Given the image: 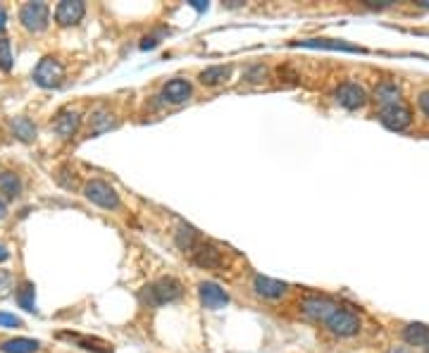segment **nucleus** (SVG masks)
Returning <instances> with one entry per match:
<instances>
[{
  "label": "nucleus",
  "instance_id": "25",
  "mask_svg": "<svg viewBox=\"0 0 429 353\" xmlns=\"http://www.w3.org/2000/svg\"><path fill=\"white\" fill-rule=\"evenodd\" d=\"M93 122H95V127H93V134H98V131H103V129H110V117L105 115V112H98V115L93 117Z\"/></svg>",
  "mask_w": 429,
  "mask_h": 353
},
{
  "label": "nucleus",
  "instance_id": "11",
  "mask_svg": "<svg viewBox=\"0 0 429 353\" xmlns=\"http://www.w3.org/2000/svg\"><path fill=\"white\" fill-rule=\"evenodd\" d=\"M198 294H201V301L205 308L210 310H217V308H225L229 303V294L225 289H222L220 284L215 282H203L201 286H198Z\"/></svg>",
  "mask_w": 429,
  "mask_h": 353
},
{
  "label": "nucleus",
  "instance_id": "32",
  "mask_svg": "<svg viewBox=\"0 0 429 353\" xmlns=\"http://www.w3.org/2000/svg\"><path fill=\"white\" fill-rule=\"evenodd\" d=\"M3 215H5V203L0 201V218H3Z\"/></svg>",
  "mask_w": 429,
  "mask_h": 353
},
{
  "label": "nucleus",
  "instance_id": "22",
  "mask_svg": "<svg viewBox=\"0 0 429 353\" xmlns=\"http://www.w3.org/2000/svg\"><path fill=\"white\" fill-rule=\"evenodd\" d=\"M198 234H196V229H193V227H179V232H177V246L181 248V251H196V246H198Z\"/></svg>",
  "mask_w": 429,
  "mask_h": 353
},
{
  "label": "nucleus",
  "instance_id": "19",
  "mask_svg": "<svg viewBox=\"0 0 429 353\" xmlns=\"http://www.w3.org/2000/svg\"><path fill=\"white\" fill-rule=\"evenodd\" d=\"M298 46H305V48H329V51H348V53L360 51V48L348 46V44H343V41H327V39H308V41H298Z\"/></svg>",
  "mask_w": 429,
  "mask_h": 353
},
{
  "label": "nucleus",
  "instance_id": "23",
  "mask_svg": "<svg viewBox=\"0 0 429 353\" xmlns=\"http://www.w3.org/2000/svg\"><path fill=\"white\" fill-rule=\"evenodd\" d=\"M17 303L24 310H36V301H34V286L29 282H24L20 289H17Z\"/></svg>",
  "mask_w": 429,
  "mask_h": 353
},
{
  "label": "nucleus",
  "instance_id": "2",
  "mask_svg": "<svg viewBox=\"0 0 429 353\" xmlns=\"http://www.w3.org/2000/svg\"><path fill=\"white\" fill-rule=\"evenodd\" d=\"M34 81L41 88H58L65 81V67L55 58H44L34 69Z\"/></svg>",
  "mask_w": 429,
  "mask_h": 353
},
{
  "label": "nucleus",
  "instance_id": "9",
  "mask_svg": "<svg viewBox=\"0 0 429 353\" xmlns=\"http://www.w3.org/2000/svg\"><path fill=\"white\" fill-rule=\"evenodd\" d=\"M193 262L203 270H220L225 265V258H222V251L213 244H198L193 251Z\"/></svg>",
  "mask_w": 429,
  "mask_h": 353
},
{
  "label": "nucleus",
  "instance_id": "16",
  "mask_svg": "<svg viewBox=\"0 0 429 353\" xmlns=\"http://www.w3.org/2000/svg\"><path fill=\"white\" fill-rule=\"evenodd\" d=\"M403 339L410 346H427L429 344V327L420 325V322H413L403 330Z\"/></svg>",
  "mask_w": 429,
  "mask_h": 353
},
{
  "label": "nucleus",
  "instance_id": "26",
  "mask_svg": "<svg viewBox=\"0 0 429 353\" xmlns=\"http://www.w3.org/2000/svg\"><path fill=\"white\" fill-rule=\"evenodd\" d=\"M0 325L3 327H20L22 320L15 318V315H10V313H0Z\"/></svg>",
  "mask_w": 429,
  "mask_h": 353
},
{
  "label": "nucleus",
  "instance_id": "8",
  "mask_svg": "<svg viewBox=\"0 0 429 353\" xmlns=\"http://www.w3.org/2000/svg\"><path fill=\"white\" fill-rule=\"evenodd\" d=\"M336 100H339L341 107H346V110H358L367 103V93L365 88L358 86V84L353 81H346L339 86V91H336Z\"/></svg>",
  "mask_w": 429,
  "mask_h": 353
},
{
  "label": "nucleus",
  "instance_id": "1",
  "mask_svg": "<svg viewBox=\"0 0 429 353\" xmlns=\"http://www.w3.org/2000/svg\"><path fill=\"white\" fill-rule=\"evenodd\" d=\"M181 296V284L177 282L174 277H160L158 282L148 284L143 289V303H148L150 308H158V306H165V303H172L177 301Z\"/></svg>",
  "mask_w": 429,
  "mask_h": 353
},
{
  "label": "nucleus",
  "instance_id": "20",
  "mask_svg": "<svg viewBox=\"0 0 429 353\" xmlns=\"http://www.w3.org/2000/svg\"><path fill=\"white\" fill-rule=\"evenodd\" d=\"M12 131H15L17 139L22 141H34L36 139V127L29 117H15L12 119Z\"/></svg>",
  "mask_w": 429,
  "mask_h": 353
},
{
  "label": "nucleus",
  "instance_id": "28",
  "mask_svg": "<svg viewBox=\"0 0 429 353\" xmlns=\"http://www.w3.org/2000/svg\"><path fill=\"white\" fill-rule=\"evenodd\" d=\"M5 22H8V15H5V10L0 8V34H3V29H5Z\"/></svg>",
  "mask_w": 429,
  "mask_h": 353
},
{
  "label": "nucleus",
  "instance_id": "14",
  "mask_svg": "<svg viewBox=\"0 0 429 353\" xmlns=\"http://www.w3.org/2000/svg\"><path fill=\"white\" fill-rule=\"evenodd\" d=\"M253 286H256L258 294L265 296V298H282L284 294H286V284L277 282V279H270V277H263V274H256Z\"/></svg>",
  "mask_w": 429,
  "mask_h": 353
},
{
  "label": "nucleus",
  "instance_id": "34",
  "mask_svg": "<svg viewBox=\"0 0 429 353\" xmlns=\"http://www.w3.org/2000/svg\"><path fill=\"white\" fill-rule=\"evenodd\" d=\"M425 353H429V344H427V346H425Z\"/></svg>",
  "mask_w": 429,
  "mask_h": 353
},
{
  "label": "nucleus",
  "instance_id": "29",
  "mask_svg": "<svg viewBox=\"0 0 429 353\" xmlns=\"http://www.w3.org/2000/svg\"><path fill=\"white\" fill-rule=\"evenodd\" d=\"M193 8H196V10H208V3H203V0H193Z\"/></svg>",
  "mask_w": 429,
  "mask_h": 353
},
{
  "label": "nucleus",
  "instance_id": "5",
  "mask_svg": "<svg viewBox=\"0 0 429 353\" xmlns=\"http://www.w3.org/2000/svg\"><path fill=\"white\" fill-rule=\"evenodd\" d=\"M339 308H341L339 303H334L331 298H324V296H308V298H303V303H301V310H303L308 318L324 322V325H327V320Z\"/></svg>",
  "mask_w": 429,
  "mask_h": 353
},
{
  "label": "nucleus",
  "instance_id": "7",
  "mask_svg": "<svg viewBox=\"0 0 429 353\" xmlns=\"http://www.w3.org/2000/svg\"><path fill=\"white\" fill-rule=\"evenodd\" d=\"M379 122L391 131H403V129L410 127L413 117H410V110L406 105L398 103V105H391V107H382V112H379Z\"/></svg>",
  "mask_w": 429,
  "mask_h": 353
},
{
  "label": "nucleus",
  "instance_id": "30",
  "mask_svg": "<svg viewBox=\"0 0 429 353\" xmlns=\"http://www.w3.org/2000/svg\"><path fill=\"white\" fill-rule=\"evenodd\" d=\"M8 255H10V253H8V248H5L3 244H0V262H3V260H8Z\"/></svg>",
  "mask_w": 429,
  "mask_h": 353
},
{
  "label": "nucleus",
  "instance_id": "12",
  "mask_svg": "<svg viewBox=\"0 0 429 353\" xmlns=\"http://www.w3.org/2000/svg\"><path fill=\"white\" fill-rule=\"evenodd\" d=\"M162 98L167 100V103H184V100L191 98V84L186 79H172L165 84V88H162Z\"/></svg>",
  "mask_w": 429,
  "mask_h": 353
},
{
  "label": "nucleus",
  "instance_id": "17",
  "mask_svg": "<svg viewBox=\"0 0 429 353\" xmlns=\"http://www.w3.org/2000/svg\"><path fill=\"white\" fill-rule=\"evenodd\" d=\"M229 74H232V67H229V65H213V67L201 72V81L208 84V86H215V84L227 81Z\"/></svg>",
  "mask_w": 429,
  "mask_h": 353
},
{
  "label": "nucleus",
  "instance_id": "24",
  "mask_svg": "<svg viewBox=\"0 0 429 353\" xmlns=\"http://www.w3.org/2000/svg\"><path fill=\"white\" fill-rule=\"evenodd\" d=\"M0 69H12V46L8 39H0Z\"/></svg>",
  "mask_w": 429,
  "mask_h": 353
},
{
  "label": "nucleus",
  "instance_id": "3",
  "mask_svg": "<svg viewBox=\"0 0 429 353\" xmlns=\"http://www.w3.org/2000/svg\"><path fill=\"white\" fill-rule=\"evenodd\" d=\"M84 194H86V199L91 203H95V206H100V208H107V211H114V208H119L117 191H114L107 182H100V179H93V182H88L86 189H84Z\"/></svg>",
  "mask_w": 429,
  "mask_h": 353
},
{
  "label": "nucleus",
  "instance_id": "13",
  "mask_svg": "<svg viewBox=\"0 0 429 353\" xmlns=\"http://www.w3.org/2000/svg\"><path fill=\"white\" fill-rule=\"evenodd\" d=\"M79 122H81V119H79L77 112L62 110V112H58L55 122H53V129H55L58 136H62V139H70V136L77 134V129H79Z\"/></svg>",
  "mask_w": 429,
  "mask_h": 353
},
{
  "label": "nucleus",
  "instance_id": "31",
  "mask_svg": "<svg viewBox=\"0 0 429 353\" xmlns=\"http://www.w3.org/2000/svg\"><path fill=\"white\" fill-rule=\"evenodd\" d=\"M386 353H408V351H406V349H401V346H394V349L386 351Z\"/></svg>",
  "mask_w": 429,
  "mask_h": 353
},
{
  "label": "nucleus",
  "instance_id": "18",
  "mask_svg": "<svg viewBox=\"0 0 429 353\" xmlns=\"http://www.w3.org/2000/svg\"><path fill=\"white\" fill-rule=\"evenodd\" d=\"M39 342L36 339H10V342H3V346H0V351H5V353H34V351H39Z\"/></svg>",
  "mask_w": 429,
  "mask_h": 353
},
{
  "label": "nucleus",
  "instance_id": "15",
  "mask_svg": "<svg viewBox=\"0 0 429 353\" xmlns=\"http://www.w3.org/2000/svg\"><path fill=\"white\" fill-rule=\"evenodd\" d=\"M374 98H377V103L384 107L398 105V100H401V88H398L394 81H382L377 88H374Z\"/></svg>",
  "mask_w": 429,
  "mask_h": 353
},
{
  "label": "nucleus",
  "instance_id": "27",
  "mask_svg": "<svg viewBox=\"0 0 429 353\" xmlns=\"http://www.w3.org/2000/svg\"><path fill=\"white\" fill-rule=\"evenodd\" d=\"M418 103H420V110L429 117V91H422V93H420Z\"/></svg>",
  "mask_w": 429,
  "mask_h": 353
},
{
  "label": "nucleus",
  "instance_id": "4",
  "mask_svg": "<svg viewBox=\"0 0 429 353\" xmlns=\"http://www.w3.org/2000/svg\"><path fill=\"white\" fill-rule=\"evenodd\" d=\"M20 20L29 32H44L51 20V8L46 3H24L20 10Z\"/></svg>",
  "mask_w": 429,
  "mask_h": 353
},
{
  "label": "nucleus",
  "instance_id": "21",
  "mask_svg": "<svg viewBox=\"0 0 429 353\" xmlns=\"http://www.w3.org/2000/svg\"><path fill=\"white\" fill-rule=\"evenodd\" d=\"M0 191H3L5 196H10V199L20 196V191H22L20 177H17L15 172H0Z\"/></svg>",
  "mask_w": 429,
  "mask_h": 353
},
{
  "label": "nucleus",
  "instance_id": "10",
  "mask_svg": "<svg viewBox=\"0 0 429 353\" xmlns=\"http://www.w3.org/2000/svg\"><path fill=\"white\" fill-rule=\"evenodd\" d=\"M84 12H86V5L81 0H62L55 8V22L60 27H72V24L81 22Z\"/></svg>",
  "mask_w": 429,
  "mask_h": 353
},
{
  "label": "nucleus",
  "instance_id": "33",
  "mask_svg": "<svg viewBox=\"0 0 429 353\" xmlns=\"http://www.w3.org/2000/svg\"><path fill=\"white\" fill-rule=\"evenodd\" d=\"M420 5L422 8H429V0H420Z\"/></svg>",
  "mask_w": 429,
  "mask_h": 353
},
{
  "label": "nucleus",
  "instance_id": "6",
  "mask_svg": "<svg viewBox=\"0 0 429 353\" xmlns=\"http://www.w3.org/2000/svg\"><path fill=\"white\" fill-rule=\"evenodd\" d=\"M327 327L334 334H339V337H353V334L360 332V318L353 313V310L348 308H339L334 315L327 320Z\"/></svg>",
  "mask_w": 429,
  "mask_h": 353
}]
</instances>
